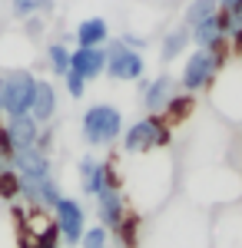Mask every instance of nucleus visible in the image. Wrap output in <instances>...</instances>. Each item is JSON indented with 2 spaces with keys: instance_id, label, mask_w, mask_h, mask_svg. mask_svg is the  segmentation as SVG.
<instances>
[{
  "instance_id": "obj_1",
  "label": "nucleus",
  "mask_w": 242,
  "mask_h": 248,
  "mask_svg": "<svg viewBox=\"0 0 242 248\" xmlns=\"http://www.w3.org/2000/svg\"><path fill=\"white\" fill-rule=\"evenodd\" d=\"M120 139H123V149L130 155H146L153 149H166L169 139H173V129L163 116H143V119L130 123Z\"/></svg>"
},
{
  "instance_id": "obj_25",
  "label": "nucleus",
  "mask_w": 242,
  "mask_h": 248,
  "mask_svg": "<svg viewBox=\"0 0 242 248\" xmlns=\"http://www.w3.org/2000/svg\"><path fill=\"white\" fill-rule=\"evenodd\" d=\"M23 27H27V37H40V33H43V17L23 20Z\"/></svg>"
},
{
  "instance_id": "obj_8",
  "label": "nucleus",
  "mask_w": 242,
  "mask_h": 248,
  "mask_svg": "<svg viewBox=\"0 0 242 248\" xmlns=\"http://www.w3.org/2000/svg\"><path fill=\"white\" fill-rule=\"evenodd\" d=\"M7 169L14 172L17 179H27V182H43V179H53V162H50V153L43 149H20V153L10 155Z\"/></svg>"
},
{
  "instance_id": "obj_17",
  "label": "nucleus",
  "mask_w": 242,
  "mask_h": 248,
  "mask_svg": "<svg viewBox=\"0 0 242 248\" xmlns=\"http://www.w3.org/2000/svg\"><path fill=\"white\" fill-rule=\"evenodd\" d=\"M216 14H219V0H189L186 10H183V27L192 30V27L206 23V20L216 17Z\"/></svg>"
},
{
  "instance_id": "obj_6",
  "label": "nucleus",
  "mask_w": 242,
  "mask_h": 248,
  "mask_svg": "<svg viewBox=\"0 0 242 248\" xmlns=\"http://www.w3.org/2000/svg\"><path fill=\"white\" fill-rule=\"evenodd\" d=\"M53 229L60 235L63 245H80L83 232H86V212H83V202L73 199V195H63L53 209Z\"/></svg>"
},
{
  "instance_id": "obj_4",
  "label": "nucleus",
  "mask_w": 242,
  "mask_h": 248,
  "mask_svg": "<svg viewBox=\"0 0 242 248\" xmlns=\"http://www.w3.org/2000/svg\"><path fill=\"white\" fill-rule=\"evenodd\" d=\"M3 116L14 119V116H27L30 113V99H34V86L37 77L30 70H10L3 73Z\"/></svg>"
},
{
  "instance_id": "obj_15",
  "label": "nucleus",
  "mask_w": 242,
  "mask_h": 248,
  "mask_svg": "<svg viewBox=\"0 0 242 248\" xmlns=\"http://www.w3.org/2000/svg\"><path fill=\"white\" fill-rule=\"evenodd\" d=\"M76 46H106L110 43V23L103 17H86L76 23L73 30Z\"/></svg>"
},
{
  "instance_id": "obj_19",
  "label": "nucleus",
  "mask_w": 242,
  "mask_h": 248,
  "mask_svg": "<svg viewBox=\"0 0 242 248\" xmlns=\"http://www.w3.org/2000/svg\"><path fill=\"white\" fill-rule=\"evenodd\" d=\"M10 10H14V17H20V20L43 17V14L53 10V0H10Z\"/></svg>"
},
{
  "instance_id": "obj_2",
  "label": "nucleus",
  "mask_w": 242,
  "mask_h": 248,
  "mask_svg": "<svg viewBox=\"0 0 242 248\" xmlns=\"http://www.w3.org/2000/svg\"><path fill=\"white\" fill-rule=\"evenodd\" d=\"M80 129H83V139L103 149V146H113L120 136H123V113L110 106V103H93L83 119H80Z\"/></svg>"
},
{
  "instance_id": "obj_18",
  "label": "nucleus",
  "mask_w": 242,
  "mask_h": 248,
  "mask_svg": "<svg viewBox=\"0 0 242 248\" xmlns=\"http://www.w3.org/2000/svg\"><path fill=\"white\" fill-rule=\"evenodd\" d=\"M70 53H73V50H70L67 43H60V40H56V43H47V66H50L53 77L63 79L70 73Z\"/></svg>"
},
{
  "instance_id": "obj_22",
  "label": "nucleus",
  "mask_w": 242,
  "mask_h": 248,
  "mask_svg": "<svg viewBox=\"0 0 242 248\" xmlns=\"http://www.w3.org/2000/svg\"><path fill=\"white\" fill-rule=\"evenodd\" d=\"M189 109H192V96L179 93L173 103H169V109H166V116H163V119H166V123H176V119H183Z\"/></svg>"
},
{
  "instance_id": "obj_14",
  "label": "nucleus",
  "mask_w": 242,
  "mask_h": 248,
  "mask_svg": "<svg viewBox=\"0 0 242 248\" xmlns=\"http://www.w3.org/2000/svg\"><path fill=\"white\" fill-rule=\"evenodd\" d=\"M27 116H30L37 126H47V123L56 116V86H53V83L37 79V86H34V99H30V113H27Z\"/></svg>"
},
{
  "instance_id": "obj_20",
  "label": "nucleus",
  "mask_w": 242,
  "mask_h": 248,
  "mask_svg": "<svg viewBox=\"0 0 242 248\" xmlns=\"http://www.w3.org/2000/svg\"><path fill=\"white\" fill-rule=\"evenodd\" d=\"M80 248H110V232L103 225H86L83 238H80Z\"/></svg>"
},
{
  "instance_id": "obj_12",
  "label": "nucleus",
  "mask_w": 242,
  "mask_h": 248,
  "mask_svg": "<svg viewBox=\"0 0 242 248\" xmlns=\"http://www.w3.org/2000/svg\"><path fill=\"white\" fill-rule=\"evenodd\" d=\"M70 70L80 73L86 83L106 73V46H76L70 53Z\"/></svg>"
},
{
  "instance_id": "obj_3",
  "label": "nucleus",
  "mask_w": 242,
  "mask_h": 248,
  "mask_svg": "<svg viewBox=\"0 0 242 248\" xmlns=\"http://www.w3.org/2000/svg\"><path fill=\"white\" fill-rule=\"evenodd\" d=\"M219 70H223V53H209V50H192L183 63V73H179V93L186 96H196L209 90L216 77H219Z\"/></svg>"
},
{
  "instance_id": "obj_7",
  "label": "nucleus",
  "mask_w": 242,
  "mask_h": 248,
  "mask_svg": "<svg viewBox=\"0 0 242 248\" xmlns=\"http://www.w3.org/2000/svg\"><path fill=\"white\" fill-rule=\"evenodd\" d=\"M139 93H143L146 116H166L169 103L179 96V83L169 73H159V77H153V79H139Z\"/></svg>"
},
{
  "instance_id": "obj_9",
  "label": "nucleus",
  "mask_w": 242,
  "mask_h": 248,
  "mask_svg": "<svg viewBox=\"0 0 242 248\" xmlns=\"http://www.w3.org/2000/svg\"><path fill=\"white\" fill-rule=\"evenodd\" d=\"M76 172H80V192L90 195V199H96L103 189L116 186L113 162H100V159H93V155H83L80 166H76Z\"/></svg>"
},
{
  "instance_id": "obj_13",
  "label": "nucleus",
  "mask_w": 242,
  "mask_h": 248,
  "mask_svg": "<svg viewBox=\"0 0 242 248\" xmlns=\"http://www.w3.org/2000/svg\"><path fill=\"white\" fill-rule=\"evenodd\" d=\"M189 37L196 43V50H209V53H223L225 50V27H223V14L209 17L206 23L192 27Z\"/></svg>"
},
{
  "instance_id": "obj_5",
  "label": "nucleus",
  "mask_w": 242,
  "mask_h": 248,
  "mask_svg": "<svg viewBox=\"0 0 242 248\" xmlns=\"http://www.w3.org/2000/svg\"><path fill=\"white\" fill-rule=\"evenodd\" d=\"M146 73V60L139 50L123 46V40L106 43V77L116 83H139Z\"/></svg>"
},
{
  "instance_id": "obj_24",
  "label": "nucleus",
  "mask_w": 242,
  "mask_h": 248,
  "mask_svg": "<svg viewBox=\"0 0 242 248\" xmlns=\"http://www.w3.org/2000/svg\"><path fill=\"white\" fill-rule=\"evenodd\" d=\"M123 46H130V50H139L143 53V46H146V37H139V33H123Z\"/></svg>"
},
{
  "instance_id": "obj_16",
  "label": "nucleus",
  "mask_w": 242,
  "mask_h": 248,
  "mask_svg": "<svg viewBox=\"0 0 242 248\" xmlns=\"http://www.w3.org/2000/svg\"><path fill=\"white\" fill-rule=\"evenodd\" d=\"M189 43H192V37H189L186 27H173L166 37H163V43H159V60H163V63H173L176 57L186 53Z\"/></svg>"
},
{
  "instance_id": "obj_11",
  "label": "nucleus",
  "mask_w": 242,
  "mask_h": 248,
  "mask_svg": "<svg viewBox=\"0 0 242 248\" xmlns=\"http://www.w3.org/2000/svg\"><path fill=\"white\" fill-rule=\"evenodd\" d=\"M40 129L30 116H14V119H7L3 126H0V142L10 149V153H20V149H34L40 139Z\"/></svg>"
},
{
  "instance_id": "obj_27",
  "label": "nucleus",
  "mask_w": 242,
  "mask_h": 248,
  "mask_svg": "<svg viewBox=\"0 0 242 248\" xmlns=\"http://www.w3.org/2000/svg\"><path fill=\"white\" fill-rule=\"evenodd\" d=\"M0 119H3V79H0Z\"/></svg>"
},
{
  "instance_id": "obj_10",
  "label": "nucleus",
  "mask_w": 242,
  "mask_h": 248,
  "mask_svg": "<svg viewBox=\"0 0 242 248\" xmlns=\"http://www.w3.org/2000/svg\"><path fill=\"white\" fill-rule=\"evenodd\" d=\"M96 218L113 235L123 229V222L130 218V212H126V195H123L120 186H110V189H103L96 195Z\"/></svg>"
},
{
  "instance_id": "obj_23",
  "label": "nucleus",
  "mask_w": 242,
  "mask_h": 248,
  "mask_svg": "<svg viewBox=\"0 0 242 248\" xmlns=\"http://www.w3.org/2000/svg\"><path fill=\"white\" fill-rule=\"evenodd\" d=\"M63 86H67V93L73 96V99H83L86 96V79L80 77V73H73V70L63 77Z\"/></svg>"
},
{
  "instance_id": "obj_21",
  "label": "nucleus",
  "mask_w": 242,
  "mask_h": 248,
  "mask_svg": "<svg viewBox=\"0 0 242 248\" xmlns=\"http://www.w3.org/2000/svg\"><path fill=\"white\" fill-rule=\"evenodd\" d=\"M27 248H60V235H56L53 222H50V225H43L40 232H34V238L27 242Z\"/></svg>"
},
{
  "instance_id": "obj_26",
  "label": "nucleus",
  "mask_w": 242,
  "mask_h": 248,
  "mask_svg": "<svg viewBox=\"0 0 242 248\" xmlns=\"http://www.w3.org/2000/svg\"><path fill=\"white\" fill-rule=\"evenodd\" d=\"M219 10L223 14H236V10H242V0H219Z\"/></svg>"
}]
</instances>
